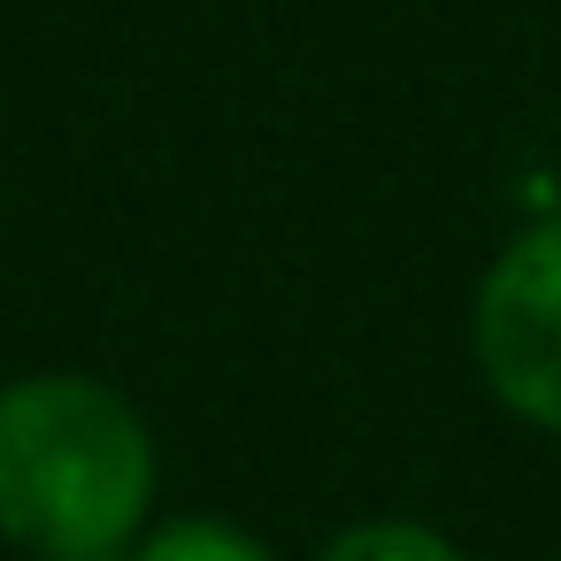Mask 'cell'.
<instances>
[{
    "instance_id": "cell-3",
    "label": "cell",
    "mask_w": 561,
    "mask_h": 561,
    "mask_svg": "<svg viewBox=\"0 0 561 561\" xmlns=\"http://www.w3.org/2000/svg\"><path fill=\"white\" fill-rule=\"evenodd\" d=\"M131 561H277V553L224 515H170V523L139 530Z\"/></svg>"
},
{
    "instance_id": "cell-2",
    "label": "cell",
    "mask_w": 561,
    "mask_h": 561,
    "mask_svg": "<svg viewBox=\"0 0 561 561\" xmlns=\"http://www.w3.org/2000/svg\"><path fill=\"white\" fill-rule=\"evenodd\" d=\"M477 369L538 431H561V216L500 247L477 285Z\"/></svg>"
},
{
    "instance_id": "cell-5",
    "label": "cell",
    "mask_w": 561,
    "mask_h": 561,
    "mask_svg": "<svg viewBox=\"0 0 561 561\" xmlns=\"http://www.w3.org/2000/svg\"><path fill=\"white\" fill-rule=\"evenodd\" d=\"M39 561H116V553H39Z\"/></svg>"
},
{
    "instance_id": "cell-1",
    "label": "cell",
    "mask_w": 561,
    "mask_h": 561,
    "mask_svg": "<svg viewBox=\"0 0 561 561\" xmlns=\"http://www.w3.org/2000/svg\"><path fill=\"white\" fill-rule=\"evenodd\" d=\"M154 507V431L78 369L0 385V538L24 553H116Z\"/></svg>"
},
{
    "instance_id": "cell-4",
    "label": "cell",
    "mask_w": 561,
    "mask_h": 561,
    "mask_svg": "<svg viewBox=\"0 0 561 561\" xmlns=\"http://www.w3.org/2000/svg\"><path fill=\"white\" fill-rule=\"evenodd\" d=\"M316 561H461V546L438 538L431 523H400V515H385V523H354V530H339Z\"/></svg>"
}]
</instances>
